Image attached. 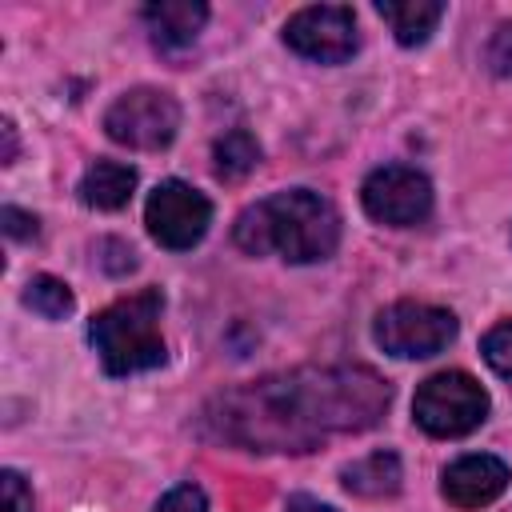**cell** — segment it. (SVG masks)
<instances>
[{
    "label": "cell",
    "mask_w": 512,
    "mask_h": 512,
    "mask_svg": "<svg viewBox=\"0 0 512 512\" xmlns=\"http://www.w3.org/2000/svg\"><path fill=\"white\" fill-rule=\"evenodd\" d=\"M136 192V168L120 160H96L80 180V200L100 212H116Z\"/></svg>",
    "instance_id": "7c38bea8"
},
{
    "label": "cell",
    "mask_w": 512,
    "mask_h": 512,
    "mask_svg": "<svg viewBox=\"0 0 512 512\" xmlns=\"http://www.w3.org/2000/svg\"><path fill=\"white\" fill-rule=\"evenodd\" d=\"M176 128H180V104L160 88H132L116 96L112 108L104 112V132L116 144H128L140 152L168 148Z\"/></svg>",
    "instance_id": "8992f818"
},
{
    "label": "cell",
    "mask_w": 512,
    "mask_h": 512,
    "mask_svg": "<svg viewBox=\"0 0 512 512\" xmlns=\"http://www.w3.org/2000/svg\"><path fill=\"white\" fill-rule=\"evenodd\" d=\"M24 304L32 312H40L44 320H64L72 312V292L56 276H32L28 288H24Z\"/></svg>",
    "instance_id": "2e32d148"
},
{
    "label": "cell",
    "mask_w": 512,
    "mask_h": 512,
    "mask_svg": "<svg viewBox=\"0 0 512 512\" xmlns=\"http://www.w3.org/2000/svg\"><path fill=\"white\" fill-rule=\"evenodd\" d=\"M0 220H4V232L12 236V240H32L36 236V216H28V212H20V208H4L0 212Z\"/></svg>",
    "instance_id": "7402d4cb"
},
{
    "label": "cell",
    "mask_w": 512,
    "mask_h": 512,
    "mask_svg": "<svg viewBox=\"0 0 512 512\" xmlns=\"http://www.w3.org/2000/svg\"><path fill=\"white\" fill-rule=\"evenodd\" d=\"M156 512H208V500H204V492L196 484H176L172 492L160 496Z\"/></svg>",
    "instance_id": "ffe728a7"
},
{
    "label": "cell",
    "mask_w": 512,
    "mask_h": 512,
    "mask_svg": "<svg viewBox=\"0 0 512 512\" xmlns=\"http://www.w3.org/2000/svg\"><path fill=\"white\" fill-rule=\"evenodd\" d=\"M208 20V8L200 0H160V4H148L144 8V24L156 40V48L164 52H180L196 40V32L204 28Z\"/></svg>",
    "instance_id": "8fae6325"
},
{
    "label": "cell",
    "mask_w": 512,
    "mask_h": 512,
    "mask_svg": "<svg viewBox=\"0 0 512 512\" xmlns=\"http://www.w3.org/2000/svg\"><path fill=\"white\" fill-rule=\"evenodd\" d=\"M372 336L384 352H392L400 360H420V356H436L440 348L452 344L456 316L448 308H436V304L396 300L376 316Z\"/></svg>",
    "instance_id": "5b68a950"
},
{
    "label": "cell",
    "mask_w": 512,
    "mask_h": 512,
    "mask_svg": "<svg viewBox=\"0 0 512 512\" xmlns=\"http://www.w3.org/2000/svg\"><path fill=\"white\" fill-rule=\"evenodd\" d=\"M360 200H364V212L372 220L392 224V228H408L432 212V184L424 172H416L408 164H384V168L368 172Z\"/></svg>",
    "instance_id": "9c48e42d"
},
{
    "label": "cell",
    "mask_w": 512,
    "mask_h": 512,
    "mask_svg": "<svg viewBox=\"0 0 512 512\" xmlns=\"http://www.w3.org/2000/svg\"><path fill=\"white\" fill-rule=\"evenodd\" d=\"M0 132H4V156H0V160H4V164H12V160H16V124H12V120H4V124H0Z\"/></svg>",
    "instance_id": "cb8c5ba5"
},
{
    "label": "cell",
    "mask_w": 512,
    "mask_h": 512,
    "mask_svg": "<svg viewBox=\"0 0 512 512\" xmlns=\"http://www.w3.org/2000/svg\"><path fill=\"white\" fill-rule=\"evenodd\" d=\"M212 160H216V176H220V180H244V176L260 164V144H256L252 132L232 128V132H224V136L216 140Z\"/></svg>",
    "instance_id": "9a60e30c"
},
{
    "label": "cell",
    "mask_w": 512,
    "mask_h": 512,
    "mask_svg": "<svg viewBox=\"0 0 512 512\" xmlns=\"http://www.w3.org/2000/svg\"><path fill=\"white\" fill-rule=\"evenodd\" d=\"M484 60L496 76H512V24H500L484 48Z\"/></svg>",
    "instance_id": "d6986e66"
},
{
    "label": "cell",
    "mask_w": 512,
    "mask_h": 512,
    "mask_svg": "<svg viewBox=\"0 0 512 512\" xmlns=\"http://www.w3.org/2000/svg\"><path fill=\"white\" fill-rule=\"evenodd\" d=\"M488 416V396L484 388L468 376V372H436L416 388L412 400V420L428 432V436H468L472 428H480Z\"/></svg>",
    "instance_id": "277c9868"
},
{
    "label": "cell",
    "mask_w": 512,
    "mask_h": 512,
    "mask_svg": "<svg viewBox=\"0 0 512 512\" xmlns=\"http://www.w3.org/2000/svg\"><path fill=\"white\" fill-rule=\"evenodd\" d=\"M388 400V380L364 364H308L212 396L200 432L248 452H312L332 436L376 428Z\"/></svg>",
    "instance_id": "6da1fadb"
},
{
    "label": "cell",
    "mask_w": 512,
    "mask_h": 512,
    "mask_svg": "<svg viewBox=\"0 0 512 512\" xmlns=\"http://www.w3.org/2000/svg\"><path fill=\"white\" fill-rule=\"evenodd\" d=\"M284 512H336V508H328V504H320V500H312V496H292V500L284 504Z\"/></svg>",
    "instance_id": "603a6c76"
},
{
    "label": "cell",
    "mask_w": 512,
    "mask_h": 512,
    "mask_svg": "<svg viewBox=\"0 0 512 512\" xmlns=\"http://www.w3.org/2000/svg\"><path fill=\"white\" fill-rule=\"evenodd\" d=\"M376 12L392 24L396 40L404 48H412V44H424L432 36V28L444 16V4H436V0H380Z\"/></svg>",
    "instance_id": "5bb4252c"
},
{
    "label": "cell",
    "mask_w": 512,
    "mask_h": 512,
    "mask_svg": "<svg viewBox=\"0 0 512 512\" xmlns=\"http://www.w3.org/2000/svg\"><path fill=\"white\" fill-rule=\"evenodd\" d=\"M232 236L248 256H280L292 264H312L336 252L340 212L332 208L328 196L312 188H288L248 204Z\"/></svg>",
    "instance_id": "7a4b0ae2"
},
{
    "label": "cell",
    "mask_w": 512,
    "mask_h": 512,
    "mask_svg": "<svg viewBox=\"0 0 512 512\" xmlns=\"http://www.w3.org/2000/svg\"><path fill=\"white\" fill-rule=\"evenodd\" d=\"M480 352H484V360H488V368H492V372L512 376V320L496 324V328L484 336Z\"/></svg>",
    "instance_id": "e0dca14e"
},
{
    "label": "cell",
    "mask_w": 512,
    "mask_h": 512,
    "mask_svg": "<svg viewBox=\"0 0 512 512\" xmlns=\"http://www.w3.org/2000/svg\"><path fill=\"white\" fill-rule=\"evenodd\" d=\"M144 224H148L156 244H164L172 252H184V248L204 240V232L212 224V204L192 184L164 180V184L152 188V196L144 204Z\"/></svg>",
    "instance_id": "52a82bcc"
},
{
    "label": "cell",
    "mask_w": 512,
    "mask_h": 512,
    "mask_svg": "<svg viewBox=\"0 0 512 512\" xmlns=\"http://www.w3.org/2000/svg\"><path fill=\"white\" fill-rule=\"evenodd\" d=\"M284 44L292 52H300L304 60L344 64L356 52V44H360L356 16L344 4H312V8H300L284 24Z\"/></svg>",
    "instance_id": "ba28073f"
},
{
    "label": "cell",
    "mask_w": 512,
    "mask_h": 512,
    "mask_svg": "<svg viewBox=\"0 0 512 512\" xmlns=\"http://www.w3.org/2000/svg\"><path fill=\"white\" fill-rule=\"evenodd\" d=\"M0 488H4V512H32V492L12 468L0 472Z\"/></svg>",
    "instance_id": "44dd1931"
},
{
    "label": "cell",
    "mask_w": 512,
    "mask_h": 512,
    "mask_svg": "<svg viewBox=\"0 0 512 512\" xmlns=\"http://www.w3.org/2000/svg\"><path fill=\"white\" fill-rule=\"evenodd\" d=\"M508 488V464L496 456H460L444 468L440 492L456 508H484Z\"/></svg>",
    "instance_id": "30bf717a"
},
{
    "label": "cell",
    "mask_w": 512,
    "mask_h": 512,
    "mask_svg": "<svg viewBox=\"0 0 512 512\" xmlns=\"http://www.w3.org/2000/svg\"><path fill=\"white\" fill-rule=\"evenodd\" d=\"M340 480H344L348 492L368 496V500H380V496H396V492H400L404 472H400L396 452H368V456L344 464Z\"/></svg>",
    "instance_id": "4fadbf2b"
},
{
    "label": "cell",
    "mask_w": 512,
    "mask_h": 512,
    "mask_svg": "<svg viewBox=\"0 0 512 512\" xmlns=\"http://www.w3.org/2000/svg\"><path fill=\"white\" fill-rule=\"evenodd\" d=\"M160 312H164L160 288H140L92 316L88 336H92V348H96L104 372L132 376V372H148V368L164 364Z\"/></svg>",
    "instance_id": "3957f363"
},
{
    "label": "cell",
    "mask_w": 512,
    "mask_h": 512,
    "mask_svg": "<svg viewBox=\"0 0 512 512\" xmlns=\"http://www.w3.org/2000/svg\"><path fill=\"white\" fill-rule=\"evenodd\" d=\"M92 252H96V264H100L108 276H124V272L136 268V252H132L124 240H116V236H100Z\"/></svg>",
    "instance_id": "ac0fdd59"
}]
</instances>
